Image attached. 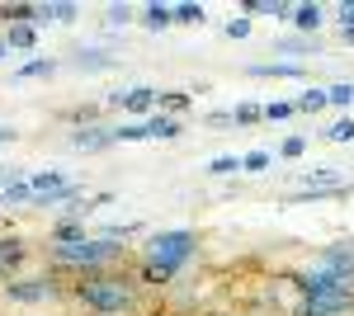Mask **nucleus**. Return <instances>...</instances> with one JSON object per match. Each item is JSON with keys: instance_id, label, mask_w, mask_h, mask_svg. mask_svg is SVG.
Returning a JSON list of instances; mask_svg holds the SVG:
<instances>
[{"instance_id": "obj_16", "label": "nucleus", "mask_w": 354, "mask_h": 316, "mask_svg": "<svg viewBox=\"0 0 354 316\" xmlns=\"http://www.w3.org/2000/svg\"><path fill=\"white\" fill-rule=\"evenodd\" d=\"M260 113H265V109H260V104H241V109H236V113H232V123H255Z\"/></svg>"}, {"instance_id": "obj_6", "label": "nucleus", "mask_w": 354, "mask_h": 316, "mask_svg": "<svg viewBox=\"0 0 354 316\" xmlns=\"http://www.w3.org/2000/svg\"><path fill=\"white\" fill-rule=\"evenodd\" d=\"M10 297H15V302H43V297H53V284H43V279H28V284H10Z\"/></svg>"}, {"instance_id": "obj_3", "label": "nucleus", "mask_w": 354, "mask_h": 316, "mask_svg": "<svg viewBox=\"0 0 354 316\" xmlns=\"http://www.w3.org/2000/svg\"><path fill=\"white\" fill-rule=\"evenodd\" d=\"M81 297L90 307H100V312H123L133 292H128V284H118V279H100V284H85Z\"/></svg>"}, {"instance_id": "obj_10", "label": "nucleus", "mask_w": 354, "mask_h": 316, "mask_svg": "<svg viewBox=\"0 0 354 316\" xmlns=\"http://www.w3.org/2000/svg\"><path fill=\"white\" fill-rule=\"evenodd\" d=\"M38 15H43V24H71V19H76V5H43V10H38Z\"/></svg>"}, {"instance_id": "obj_25", "label": "nucleus", "mask_w": 354, "mask_h": 316, "mask_svg": "<svg viewBox=\"0 0 354 316\" xmlns=\"http://www.w3.org/2000/svg\"><path fill=\"white\" fill-rule=\"evenodd\" d=\"M81 66H95V71H100V66H109V57H100V53H81Z\"/></svg>"}, {"instance_id": "obj_9", "label": "nucleus", "mask_w": 354, "mask_h": 316, "mask_svg": "<svg viewBox=\"0 0 354 316\" xmlns=\"http://www.w3.org/2000/svg\"><path fill=\"white\" fill-rule=\"evenodd\" d=\"M109 142H118V132H76V147H90V151H100V147H109Z\"/></svg>"}, {"instance_id": "obj_30", "label": "nucleus", "mask_w": 354, "mask_h": 316, "mask_svg": "<svg viewBox=\"0 0 354 316\" xmlns=\"http://www.w3.org/2000/svg\"><path fill=\"white\" fill-rule=\"evenodd\" d=\"M345 43H354V28H345Z\"/></svg>"}, {"instance_id": "obj_7", "label": "nucleus", "mask_w": 354, "mask_h": 316, "mask_svg": "<svg viewBox=\"0 0 354 316\" xmlns=\"http://www.w3.org/2000/svg\"><path fill=\"white\" fill-rule=\"evenodd\" d=\"M28 189H33V194H66V180H62V175H57V170H38V175H33V180H28Z\"/></svg>"}, {"instance_id": "obj_8", "label": "nucleus", "mask_w": 354, "mask_h": 316, "mask_svg": "<svg viewBox=\"0 0 354 316\" xmlns=\"http://www.w3.org/2000/svg\"><path fill=\"white\" fill-rule=\"evenodd\" d=\"M151 90H123V95H113V104H123V109H133V113H147L151 109Z\"/></svg>"}, {"instance_id": "obj_4", "label": "nucleus", "mask_w": 354, "mask_h": 316, "mask_svg": "<svg viewBox=\"0 0 354 316\" xmlns=\"http://www.w3.org/2000/svg\"><path fill=\"white\" fill-rule=\"evenodd\" d=\"M317 269H326V274H335V279H354V241L330 245L326 255L317 260Z\"/></svg>"}, {"instance_id": "obj_5", "label": "nucleus", "mask_w": 354, "mask_h": 316, "mask_svg": "<svg viewBox=\"0 0 354 316\" xmlns=\"http://www.w3.org/2000/svg\"><path fill=\"white\" fill-rule=\"evenodd\" d=\"M350 302H354V292H350V288L317 292V297H307V307H302V316H335V312H345Z\"/></svg>"}, {"instance_id": "obj_29", "label": "nucleus", "mask_w": 354, "mask_h": 316, "mask_svg": "<svg viewBox=\"0 0 354 316\" xmlns=\"http://www.w3.org/2000/svg\"><path fill=\"white\" fill-rule=\"evenodd\" d=\"M340 19H345V28H354V5H340Z\"/></svg>"}, {"instance_id": "obj_15", "label": "nucleus", "mask_w": 354, "mask_h": 316, "mask_svg": "<svg viewBox=\"0 0 354 316\" xmlns=\"http://www.w3.org/2000/svg\"><path fill=\"white\" fill-rule=\"evenodd\" d=\"M147 137H180V123H170V118H156V123H147Z\"/></svg>"}, {"instance_id": "obj_22", "label": "nucleus", "mask_w": 354, "mask_h": 316, "mask_svg": "<svg viewBox=\"0 0 354 316\" xmlns=\"http://www.w3.org/2000/svg\"><path fill=\"white\" fill-rule=\"evenodd\" d=\"M354 137V123L350 118H345V123H335V128H330V142H350Z\"/></svg>"}, {"instance_id": "obj_13", "label": "nucleus", "mask_w": 354, "mask_h": 316, "mask_svg": "<svg viewBox=\"0 0 354 316\" xmlns=\"http://www.w3.org/2000/svg\"><path fill=\"white\" fill-rule=\"evenodd\" d=\"M293 24L298 28H317L322 24V10H317V5H302V10H293Z\"/></svg>"}, {"instance_id": "obj_20", "label": "nucleus", "mask_w": 354, "mask_h": 316, "mask_svg": "<svg viewBox=\"0 0 354 316\" xmlns=\"http://www.w3.org/2000/svg\"><path fill=\"white\" fill-rule=\"evenodd\" d=\"M208 170H213V175H232V170H241V160L222 156V160H213V165H208Z\"/></svg>"}, {"instance_id": "obj_19", "label": "nucleus", "mask_w": 354, "mask_h": 316, "mask_svg": "<svg viewBox=\"0 0 354 316\" xmlns=\"http://www.w3.org/2000/svg\"><path fill=\"white\" fill-rule=\"evenodd\" d=\"M175 19H185V24H198V19H203V10H198V5H180V10H175Z\"/></svg>"}, {"instance_id": "obj_11", "label": "nucleus", "mask_w": 354, "mask_h": 316, "mask_svg": "<svg viewBox=\"0 0 354 316\" xmlns=\"http://www.w3.org/2000/svg\"><path fill=\"white\" fill-rule=\"evenodd\" d=\"M326 104H330V95H326V90H312V95H302V100H298L302 113H322Z\"/></svg>"}, {"instance_id": "obj_12", "label": "nucleus", "mask_w": 354, "mask_h": 316, "mask_svg": "<svg viewBox=\"0 0 354 316\" xmlns=\"http://www.w3.org/2000/svg\"><path fill=\"white\" fill-rule=\"evenodd\" d=\"M250 76H302V66H293V62H279V66H250Z\"/></svg>"}, {"instance_id": "obj_23", "label": "nucleus", "mask_w": 354, "mask_h": 316, "mask_svg": "<svg viewBox=\"0 0 354 316\" xmlns=\"http://www.w3.org/2000/svg\"><path fill=\"white\" fill-rule=\"evenodd\" d=\"M10 260H19V245L15 241H0V264H10Z\"/></svg>"}, {"instance_id": "obj_28", "label": "nucleus", "mask_w": 354, "mask_h": 316, "mask_svg": "<svg viewBox=\"0 0 354 316\" xmlns=\"http://www.w3.org/2000/svg\"><path fill=\"white\" fill-rule=\"evenodd\" d=\"M265 113H270V118H288V113H293V104H270Z\"/></svg>"}, {"instance_id": "obj_26", "label": "nucleus", "mask_w": 354, "mask_h": 316, "mask_svg": "<svg viewBox=\"0 0 354 316\" xmlns=\"http://www.w3.org/2000/svg\"><path fill=\"white\" fill-rule=\"evenodd\" d=\"M227 33H232V38H245V33H250V19H232Z\"/></svg>"}, {"instance_id": "obj_17", "label": "nucleus", "mask_w": 354, "mask_h": 316, "mask_svg": "<svg viewBox=\"0 0 354 316\" xmlns=\"http://www.w3.org/2000/svg\"><path fill=\"white\" fill-rule=\"evenodd\" d=\"M326 95H330V104H354V85H335Z\"/></svg>"}, {"instance_id": "obj_24", "label": "nucleus", "mask_w": 354, "mask_h": 316, "mask_svg": "<svg viewBox=\"0 0 354 316\" xmlns=\"http://www.w3.org/2000/svg\"><path fill=\"white\" fill-rule=\"evenodd\" d=\"M265 160H270V156H265V151H250V156H245L241 165H245V170H265Z\"/></svg>"}, {"instance_id": "obj_21", "label": "nucleus", "mask_w": 354, "mask_h": 316, "mask_svg": "<svg viewBox=\"0 0 354 316\" xmlns=\"http://www.w3.org/2000/svg\"><path fill=\"white\" fill-rule=\"evenodd\" d=\"M10 43H15V48H28V43H33V28H28V24H19L15 33H10Z\"/></svg>"}, {"instance_id": "obj_27", "label": "nucleus", "mask_w": 354, "mask_h": 316, "mask_svg": "<svg viewBox=\"0 0 354 316\" xmlns=\"http://www.w3.org/2000/svg\"><path fill=\"white\" fill-rule=\"evenodd\" d=\"M48 71H53V62H33V66H24V71H19V76H48Z\"/></svg>"}, {"instance_id": "obj_14", "label": "nucleus", "mask_w": 354, "mask_h": 316, "mask_svg": "<svg viewBox=\"0 0 354 316\" xmlns=\"http://www.w3.org/2000/svg\"><path fill=\"white\" fill-rule=\"evenodd\" d=\"M170 19H175V10H165V5H151L147 10V28H165Z\"/></svg>"}, {"instance_id": "obj_1", "label": "nucleus", "mask_w": 354, "mask_h": 316, "mask_svg": "<svg viewBox=\"0 0 354 316\" xmlns=\"http://www.w3.org/2000/svg\"><path fill=\"white\" fill-rule=\"evenodd\" d=\"M194 255V236L189 232H165V236L151 241V264H147V274L151 279H165V274H175L180 264Z\"/></svg>"}, {"instance_id": "obj_18", "label": "nucleus", "mask_w": 354, "mask_h": 316, "mask_svg": "<svg viewBox=\"0 0 354 316\" xmlns=\"http://www.w3.org/2000/svg\"><path fill=\"white\" fill-rule=\"evenodd\" d=\"M147 137V128L142 123H128V128H118V142H142Z\"/></svg>"}, {"instance_id": "obj_2", "label": "nucleus", "mask_w": 354, "mask_h": 316, "mask_svg": "<svg viewBox=\"0 0 354 316\" xmlns=\"http://www.w3.org/2000/svg\"><path fill=\"white\" fill-rule=\"evenodd\" d=\"M113 250H118V245H113L109 236H100V241H62V245H53V255L62 264H100V260H109Z\"/></svg>"}]
</instances>
